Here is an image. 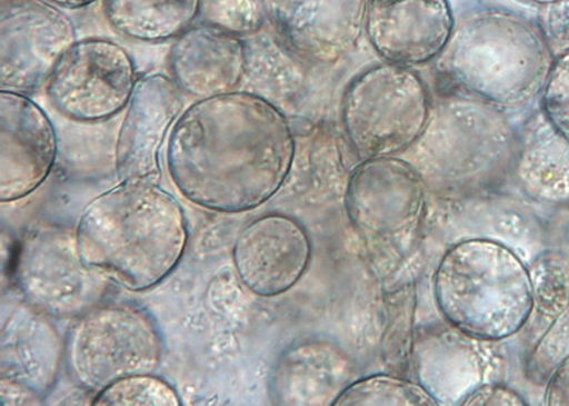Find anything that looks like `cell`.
Wrapping results in <instances>:
<instances>
[{
    "instance_id": "obj_25",
    "label": "cell",
    "mask_w": 569,
    "mask_h": 406,
    "mask_svg": "<svg viewBox=\"0 0 569 406\" xmlns=\"http://www.w3.org/2000/svg\"><path fill=\"white\" fill-rule=\"evenodd\" d=\"M533 308L556 318L569 306V263L561 252H542L530 270Z\"/></svg>"
},
{
    "instance_id": "obj_5",
    "label": "cell",
    "mask_w": 569,
    "mask_h": 406,
    "mask_svg": "<svg viewBox=\"0 0 569 406\" xmlns=\"http://www.w3.org/2000/svg\"><path fill=\"white\" fill-rule=\"evenodd\" d=\"M345 208L380 276L398 271L418 250L426 187L410 162L398 157L362 160L349 177Z\"/></svg>"
},
{
    "instance_id": "obj_14",
    "label": "cell",
    "mask_w": 569,
    "mask_h": 406,
    "mask_svg": "<svg viewBox=\"0 0 569 406\" xmlns=\"http://www.w3.org/2000/svg\"><path fill=\"white\" fill-rule=\"evenodd\" d=\"M184 110V93L170 76L146 75L137 81L116 141L121 181L159 182L162 146Z\"/></svg>"
},
{
    "instance_id": "obj_23",
    "label": "cell",
    "mask_w": 569,
    "mask_h": 406,
    "mask_svg": "<svg viewBox=\"0 0 569 406\" xmlns=\"http://www.w3.org/2000/svg\"><path fill=\"white\" fill-rule=\"evenodd\" d=\"M335 406H436L433 394L403 375H372L350 384Z\"/></svg>"
},
{
    "instance_id": "obj_31",
    "label": "cell",
    "mask_w": 569,
    "mask_h": 406,
    "mask_svg": "<svg viewBox=\"0 0 569 406\" xmlns=\"http://www.w3.org/2000/svg\"><path fill=\"white\" fill-rule=\"evenodd\" d=\"M546 405L569 406V357L547 380Z\"/></svg>"
},
{
    "instance_id": "obj_8",
    "label": "cell",
    "mask_w": 569,
    "mask_h": 406,
    "mask_svg": "<svg viewBox=\"0 0 569 406\" xmlns=\"http://www.w3.org/2000/svg\"><path fill=\"white\" fill-rule=\"evenodd\" d=\"M14 281L24 301L52 318H78L103 303L109 280L81 260L76 230L30 228L19 244Z\"/></svg>"
},
{
    "instance_id": "obj_1",
    "label": "cell",
    "mask_w": 569,
    "mask_h": 406,
    "mask_svg": "<svg viewBox=\"0 0 569 406\" xmlns=\"http://www.w3.org/2000/svg\"><path fill=\"white\" fill-rule=\"evenodd\" d=\"M297 137L283 111L253 91L197 100L172 127L167 169L206 210L238 215L266 205L287 181Z\"/></svg>"
},
{
    "instance_id": "obj_20",
    "label": "cell",
    "mask_w": 569,
    "mask_h": 406,
    "mask_svg": "<svg viewBox=\"0 0 569 406\" xmlns=\"http://www.w3.org/2000/svg\"><path fill=\"white\" fill-rule=\"evenodd\" d=\"M536 126L522 154V171L541 182L543 196L569 197V140L558 135L546 118Z\"/></svg>"
},
{
    "instance_id": "obj_12",
    "label": "cell",
    "mask_w": 569,
    "mask_h": 406,
    "mask_svg": "<svg viewBox=\"0 0 569 406\" xmlns=\"http://www.w3.org/2000/svg\"><path fill=\"white\" fill-rule=\"evenodd\" d=\"M312 242L307 228L291 216L266 215L238 235L232 261L238 280L253 296H282L307 273Z\"/></svg>"
},
{
    "instance_id": "obj_27",
    "label": "cell",
    "mask_w": 569,
    "mask_h": 406,
    "mask_svg": "<svg viewBox=\"0 0 569 406\" xmlns=\"http://www.w3.org/2000/svg\"><path fill=\"white\" fill-rule=\"evenodd\" d=\"M569 357V306L558 314L528 363V373L538 383H547L553 370Z\"/></svg>"
},
{
    "instance_id": "obj_19",
    "label": "cell",
    "mask_w": 569,
    "mask_h": 406,
    "mask_svg": "<svg viewBox=\"0 0 569 406\" xmlns=\"http://www.w3.org/2000/svg\"><path fill=\"white\" fill-rule=\"evenodd\" d=\"M106 22L134 42L177 39L197 23L204 0H101Z\"/></svg>"
},
{
    "instance_id": "obj_13",
    "label": "cell",
    "mask_w": 569,
    "mask_h": 406,
    "mask_svg": "<svg viewBox=\"0 0 569 406\" xmlns=\"http://www.w3.org/2000/svg\"><path fill=\"white\" fill-rule=\"evenodd\" d=\"M58 131L49 115L28 95L0 91V201L32 195L58 159Z\"/></svg>"
},
{
    "instance_id": "obj_22",
    "label": "cell",
    "mask_w": 569,
    "mask_h": 406,
    "mask_svg": "<svg viewBox=\"0 0 569 406\" xmlns=\"http://www.w3.org/2000/svg\"><path fill=\"white\" fill-rule=\"evenodd\" d=\"M246 40L247 76L253 75L273 85L281 93H298L302 89L307 80V63L289 50L276 32H261Z\"/></svg>"
},
{
    "instance_id": "obj_11",
    "label": "cell",
    "mask_w": 569,
    "mask_h": 406,
    "mask_svg": "<svg viewBox=\"0 0 569 406\" xmlns=\"http://www.w3.org/2000/svg\"><path fill=\"white\" fill-rule=\"evenodd\" d=\"M369 0H269V23L307 65H337L358 48Z\"/></svg>"
},
{
    "instance_id": "obj_28",
    "label": "cell",
    "mask_w": 569,
    "mask_h": 406,
    "mask_svg": "<svg viewBox=\"0 0 569 406\" xmlns=\"http://www.w3.org/2000/svg\"><path fill=\"white\" fill-rule=\"evenodd\" d=\"M542 116L569 140V52L556 56L542 89Z\"/></svg>"
},
{
    "instance_id": "obj_7",
    "label": "cell",
    "mask_w": 569,
    "mask_h": 406,
    "mask_svg": "<svg viewBox=\"0 0 569 406\" xmlns=\"http://www.w3.org/2000/svg\"><path fill=\"white\" fill-rule=\"evenodd\" d=\"M164 355L159 325L131 303H100L74 318L64 339L73 383L98 394L121 378L154 374Z\"/></svg>"
},
{
    "instance_id": "obj_17",
    "label": "cell",
    "mask_w": 569,
    "mask_h": 406,
    "mask_svg": "<svg viewBox=\"0 0 569 406\" xmlns=\"http://www.w3.org/2000/svg\"><path fill=\"white\" fill-rule=\"evenodd\" d=\"M356 367L338 344L308 338L289 345L273 365L269 397L282 406H328L355 383Z\"/></svg>"
},
{
    "instance_id": "obj_10",
    "label": "cell",
    "mask_w": 569,
    "mask_h": 406,
    "mask_svg": "<svg viewBox=\"0 0 569 406\" xmlns=\"http://www.w3.org/2000/svg\"><path fill=\"white\" fill-rule=\"evenodd\" d=\"M73 20L46 0H3L0 9L2 90L43 88L59 60L78 42Z\"/></svg>"
},
{
    "instance_id": "obj_3",
    "label": "cell",
    "mask_w": 569,
    "mask_h": 406,
    "mask_svg": "<svg viewBox=\"0 0 569 406\" xmlns=\"http://www.w3.org/2000/svg\"><path fill=\"white\" fill-rule=\"evenodd\" d=\"M553 59L540 27L506 10H482L455 29L439 69L472 98L517 109L542 91Z\"/></svg>"
},
{
    "instance_id": "obj_30",
    "label": "cell",
    "mask_w": 569,
    "mask_h": 406,
    "mask_svg": "<svg viewBox=\"0 0 569 406\" xmlns=\"http://www.w3.org/2000/svg\"><path fill=\"white\" fill-rule=\"evenodd\" d=\"M462 406H526L527 400L516 389L502 384H485L462 398Z\"/></svg>"
},
{
    "instance_id": "obj_33",
    "label": "cell",
    "mask_w": 569,
    "mask_h": 406,
    "mask_svg": "<svg viewBox=\"0 0 569 406\" xmlns=\"http://www.w3.org/2000/svg\"><path fill=\"white\" fill-rule=\"evenodd\" d=\"M46 2L62 9H81L88 8L90 4L99 2V0H46Z\"/></svg>"
},
{
    "instance_id": "obj_34",
    "label": "cell",
    "mask_w": 569,
    "mask_h": 406,
    "mask_svg": "<svg viewBox=\"0 0 569 406\" xmlns=\"http://www.w3.org/2000/svg\"><path fill=\"white\" fill-rule=\"evenodd\" d=\"M527 2L538 3L541 4V7H543V4H550L557 2V0H527Z\"/></svg>"
},
{
    "instance_id": "obj_15",
    "label": "cell",
    "mask_w": 569,
    "mask_h": 406,
    "mask_svg": "<svg viewBox=\"0 0 569 406\" xmlns=\"http://www.w3.org/2000/svg\"><path fill=\"white\" fill-rule=\"evenodd\" d=\"M456 29L449 0H369L365 30L386 62H431L445 52Z\"/></svg>"
},
{
    "instance_id": "obj_16",
    "label": "cell",
    "mask_w": 569,
    "mask_h": 406,
    "mask_svg": "<svg viewBox=\"0 0 569 406\" xmlns=\"http://www.w3.org/2000/svg\"><path fill=\"white\" fill-rule=\"evenodd\" d=\"M169 66L171 79L191 98L232 93L247 78V40L206 20L174 39Z\"/></svg>"
},
{
    "instance_id": "obj_21",
    "label": "cell",
    "mask_w": 569,
    "mask_h": 406,
    "mask_svg": "<svg viewBox=\"0 0 569 406\" xmlns=\"http://www.w3.org/2000/svg\"><path fill=\"white\" fill-rule=\"evenodd\" d=\"M418 286L400 284L385 294L386 324L380 353L391 373L408 375L415 354V319Z\"/></svg>"
},
{
    "instance_id": "obj_32",
    "label": "cell",
    "mask_w": 569,
    "mask_h": 406,
    "mask_svg": "<svg viewBox=\"0 0 569 406\" xmlns=\"http://www.w3.org/2000/svg\"><path fill=\"white\" fill-rule=\"evenodd\" d=\"M0 393L3 405H42L43 398L24 385L7 378H0Z\"/></svg>"
},
{
    "instance_id": "obj_18",
    "label": "cell",
    "mask_w": 569,
    "mask_h": 406,
    "mask_svg": "<svg viewBox=\"0 0 569 406\" xmlns=\"http://www.w3.org/2000/svg\"><path fill=\"white\" fill-rule=\"evenodd\" d=\"M48 316L22 304L4 319L0 337V378L24 385L43 399L53 389L64 343Z\"/></svg>"
},
{
    "instance_id": "obj_29",
    "label": "cell",
    "mask_w": 569,
    "mask_h": 406,
    "mask_svg": "<svg viewBox=\"0 0 569 406\" xmlns=\"http://www.w3.org/2000/svg\"><path fill=\"white\" fill-rule=\"evenodd\" d=\"M538 27L553 56L569 52V0L543 4Z\"/></svg>"
},
{
    "instance_id": "obj_24",
    "label": "cell",
    "mask_w": 569,
    "mask_h": 406,
    "mask_svg": "<svg viewBox=\"0 0 569 406\" xmlns=\"http://www.w3.org/2000/svg\"><path fill=\"white\" fill-rule=\"evenodd\" d=\"M94 406H181L176 388L154 374L121 378L94 394Z\"/></svg>"
},
{
    "instance_id": "obj_9",
    "label": "cell",
    "mask_w": 569,
    "mask_h": 406,
    "mask_svg": "<svg viewBox=\"0 0 569 406\" xmlns=\"http://www.w3.org/2000/svg\"><path fill=\"white\" fill-rule=\"evenodd\" d=\"M137 68L130 53L110 39L78 40L46 83L58 113L78 123H100L126 110L134 93Z\"/></svg>"
},
{
    "instance_id": "obj_2",
    "label": "cell",
    "mask_w": 569,
    "mask_h": 406,
    "mask_svg": "<svg viewBox=\"0 0 569 406\" xmlns=\"http://www.w3.org/2000/svg\"><path fill=\"white\" fill-rule=\"evenodd\" d=\"M81 260L110 283L142 293L184 257V208L157 182L121 181L90 201L76 228Z\"/></svg>"
},
{
    "instance_id": "obj_6",
    "label": "cell",
    "mask_w": 569,
    "mask_h": 406,
    "mask_svg": "<svg viewBox=\"0 0 569 406\" xmlns=\"http://www.w3.org/2000/svg\"><path fill=\"white\" fill-rule=\"evenodd\" d=\"M430 118L429 90L406 66H373L345 89L343 129L359 159L403 154L421 139Z\"/></svg>"
},
{
    "instance_id": "obj_4",
    "label": "cell",
    "mask_w": 569,
    "mask_h": 406,
    "mask_svg": "<svg viewBox=\"0 0 569 406\" xmlns=\"http://www.w3.org/2000/svg\"><path fill=\"white\" fill-rule=\"evenodd\" d=\"M435 298L446 321L481 341L516 335L533 311L530 270L501 242L456 244L435 274Z\"/></svg>"
},
{
    "instance_id": "obj_26",
    "label": "cell",
    "mask_w": 569,
    "mask_h": 406,
    "mask_svg": "<svg viewBox=\"0 0 569 406\" xmlns=\"http://www.w3.org/2000/svg\"><path fill=\"white\" fill-rule=\"evenodd\" d=\"M243 39L261 33L269 22L267 0H211L208 18Z\"/></svg>"
}]
</instances>
